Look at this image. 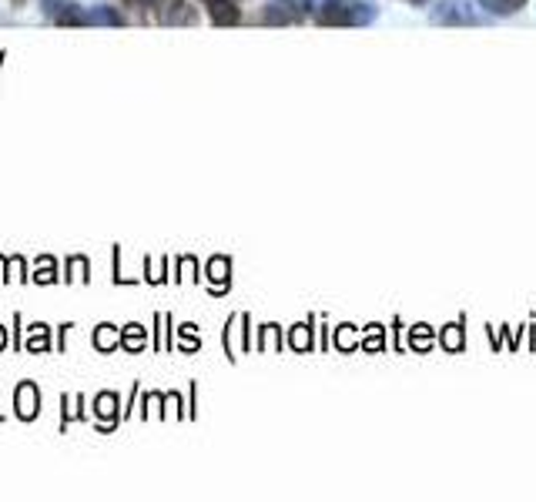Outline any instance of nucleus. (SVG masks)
I'll list each match as a JSON object with an SVG mask.
<instances>
[{
    "mask_svg": "<svg viewBox=\"0 0 536 502\" xmlns=\"http://www.w3.org/2000/svg\"><path fill=\"white\" fill-rule=\"evenodd\" d=\"M17 412L24 415V419L38 415V392H34V385H21V392H17Z\"/></svg>",
    "mask_w": 536,
    "mask_h": 502,
    "instance_id": "1",
    "label": "nucleus"
},
{
    "mask_svg": "<svg viewBox=\"0 0 536 502\" xmlns=\"http://www.w3.org/2000/svg\"><path fill=\"white\" fill-rule=\"evenodd\" d=\"M231 4L225 0H212V13H215V21H235V11H229Z\"/></svg>",
    "mask_w": 536,
    "mask_h": 502,
    "instance_id": "2",
    "label": "nucleus"
},
{
    "mask_svg": "<svg viewBox=\"0 0 536 502\" xmlns=\"http://www.w3.org/2000/svg\"><path fill=\"white\" fill-rule=\"evenodd\" d=\"M98 345H101V349H108V345H111V325H101V335H98Z\"/></svg>",
    "mask_w": 536,
    "mask_h": 502,
    "instance_id": "3",
    "label": "nucleus"
},
{
    "mask_svg": "<svg viewBox=\"0 0 536 502\" xmlns=\"http://www.w3.org/2000/svg\"><path fill=\"white\" fill-rule=\"evenodd\" d=\"M0 342H4V332H0Z\"/></svg>",
    "mask_w": 536,
    "mask_h": 502,
    "instance_id": "4",
    "label": "nucleus"
}]
</instances>
